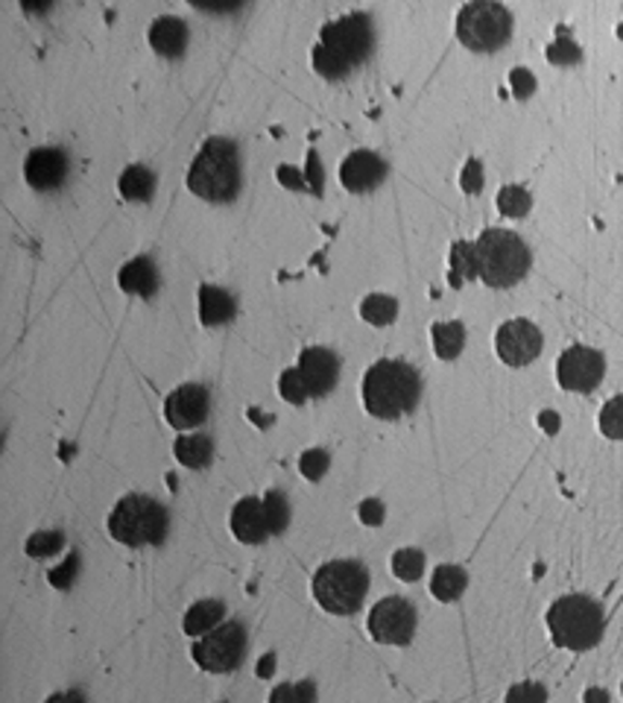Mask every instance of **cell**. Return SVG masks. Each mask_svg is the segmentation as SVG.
<instances>
[{
  "mask_svg": "<svg viewBox=\"0 0 623 703\" xmlns=\"http://www.w3.org/2000/svg\"><path fill=\"white\" fill-rule=\"evenodd\" d=\"M580 57H583V53H580V48H576L571 39H559L547 48V59H550L554 65H574V62H580Z\"/></svg>",
  "mask_w": 623,
  "mask_h": 703,
  "instance_id": "35",
  "label": "cell"
},
{
  "mask_svg": "<svg viewBox=\"0 0 623 703\" xmlns=\"http://www.w3.org/2000/svg\"><path fill=\"white\" fill-rule=\"evenodd\" d=\"M603 355L592 347H571L568 352H562L557 364L559 385L571 393H592L603 381Z\"/></svg>",
  "mask_w": 623,
  "mask_h": 703,
  "instance_id": "11",
  "label": "cell"
},
{
  "mask_svg": "<svg viewBox=\"0 0 623 703\" xmlns=\"http://www.w3.org/2000/svg\"><path fill=\"white\" fill-rule=\"evenodd\" d=\"M369 592V572L357 560H331L314 575L317 604L334 616H355Z\"/></svg>",
  "mask_w": 623,
  "mask_h": 703,
  "instance_id": "7",
  "label": "cell"
},
{
  "mask_svg": "<svg viewBox=\"0 0 623 703\" xmlns=\"http://www.w3.org/2000/svg\"><path fill=\"white\" fill-rule=\"evenodd\" d=\"M298 466H302V475H305V478H310V481H319V478H322L328 469V454L322 452V449H310V452L302 454Z\"/></svg>",
  "mask_w": 623,
  "mask_h": 703,
  "instance_id": "33",
  "label": "cell"
},
{
  "mask_svg": "<svg viewBox=\"0 0 623 703\" xmlns=\"http://www.w3.org/2000/svg\"><path fill=\"white\" fill-rule=\"evenodd\" d=\"M374 33L372 21L366 12L343 15L334 24L322 27V39L314 48V68L319 77L343 79L352 71L360 68L369 53H372Z\"/></svg>",
  "mask_w": 623,
  "mask_h": 703,
  "instance_id": "1",
  "label": "cell"
},
{
  "mask_svg": "<svg viewBox=\"0 0 623 703\" xmlns=\"http://www.w3.org/2000/svg\"><path fill=\"white\" fill-rule=\"evenodd\" d=\"M193 663L200 665L202 671H214V675H226L234 671L243 656H246V627L240 622H229V625L214 627L212 633H205L193 645Z\"/></svg>",
  "mask_w": 623,
  "mask_h": 703,
  "instance_id": "9",
  "label": "cell"
},
{
  "mask_svg": "<svg viewBox=\"0 0 623 703\" xmlns=\"http://www.w3.org/2000/svg\"><path fill=\"white\" fill-rule=\"evenodd\" d=\"M512 36V15L507 7L478 0L462 7L457 15V39L474 53H495Z\"/></svg>",
  "mask_w": 623,
  "mask_h": 703,
  "instance_id": "8",
  "label": "cell"
},
{
  "mask_svg": "<svg viewBox=\"0 0 623 703\" xmlns=\"http://www.w3.org/2000/svg\"><path fill=\"white\" fill-rule=\"evenodd\" d=\"M469 587V575L460 566H440L433 572L431 592L440 601H457Z\"/></svg>",
  "mask_w": 623,
  "mask_h": 703,
  "instance_id": "24",
  "label": "cell"
},
{
  "mask_svg": "<svg viewBox=\"0 0 623 703\" xmlns=\"http://www.w3.org/2000/svg\"><path fill=\"white\" fill-rule=\"evenodd\" d=\"M231 530L240 542L246 545H260L272 537V528H269V516H267V504L258 499H240L231 511Z\"/></svg>",
  "mask_w": 623,
  "mask_h": 703,
  "instance_id": "17",
  "label": "cell"
},
{
  "mask_svg": "<svg viewBox=\"0 0 623 703\" xmlns=\"http://www.w3.org/2000/svg\"><path fill=\"white\" fill-rule=\"evenodd\" d=\"M603 607L588 595H565L547 610V627L559 648L588 651L603 639Z\"/></svg>",
  "mask_w": 623,
  "mask_h": 703,
  "instance_id": "5",
  "label": "cell"
},
{
  "mask_svg": "<svg viewBox=\"0 0 623 703\" xmlns=\"http://www.w3.org/2000/svg\"><path fill=\"white\" fill-rule=\"evenodd\" d=\"M279 390L288 402H293V405H302V402L307 399V387L305 381H302V376H298V369H284V373H281Z\"/></svg>",
  "mask_w": 623,
  "mask_h": 703,
  "instance_id": "32",
  "label": "cell"
},
{
  "mask_svg": "<svg viewBox=\"0 0 623 703\" xmlns=\"http://www.w3.org/2000/svg\"><path fill=\"white\" fill-rule=\"evenodd\" d=\"M462 188L469 193H478L480 188H483V167H480V162L466 164V171H462Z\"/></svg>",
  "mask_w": 623,
  "mask_h": 703,
  "instance_id": "38",
  "label": "cell"
},
{
  "mask_svg": "<svg viewBox=\"0 0 623 703\" xmlns=\"http://www.w3.org/2000/svg\"><path fill=\"white\" fill-rule=\"evenodd\" d=\"M466 347V326L462 323H436L433 326V349L442 361H454Z\"/></svg>",
  "mask_w": 623,
  "mask_h": 703,
  "instance_id": "25",
  "label": "cell"
},
{
  "mask_svg": "<svg viewBox=\"0 0 623 703\" xmlns=\"http://www.w3.org/2000/svg\"><path fill=\"white\" fill-rule=\"evenodd\" d=\"M384 179L386 162L378 153H372V150H355L352 155H345V162L340 164V183H343L345 191H374Z\"/></svg>",
  "mask_w": 623,
  "mask_h": 703,
  "instance_id": "16",
  "label": "cell"
},
{
  "mask_svg": "<svg viewBox=\"0 0 623 703\" xmlns=\"http://www.w3.org/2000/svg\"><path fill=\"white\" fill-rule=\"evenodd\" d=\"M62 545V533H33V540L27 542V551L33 557H44V554H53V551Z\"/></svg>",
  "mask_w": 623,
  "mask_h": 703,
  "instance_id": "36",
  "label": "cell"
},
{
  "mask_svg": "<svg viewBox=\"0 0 623 703\" xmlns=\"http://www.w3.org/2000/svg\"><path fill=\"white\" fill-rule=\"evenodd\" d=\"M542 331H538L530 319H509L498 328L495 349L498 357L507 366H527L533 364L542 352Z\"/></svg>",
  "mask_w": 623,
  "mask_h": 703,
  "instance_id": "12",
  "label": "cell"
},
{
  "mask_svg": "<svg viewBox=\"0 0 623 703\" xmlns=\"http://www.w3.org/2000/svg\"><path fill=\"white\" fill-rule=\"evenodd\" d=\"M478 255V276L490 288H512L530 271L527 243L516 231L486 229L474 243Z\"/></svg>",
  "mask_w": 623,
  "mask_h": 703,
  "instance_id": "4",
  "label": "cell"
},
{
  "mask_svg": "<svg viewBox=\"0 0 623 703\" xmlns=\"http://www.w3.org/2000/svg\"><path fill=\"white\" fill-rule=\"evenodd\" d=\"M188 188L208 203H231L240 191V153L229 138H208L188 171Z\"/></svg>",
  "mask_w": 623,
  "mask_h": 703,
  "instance_id": "3",
  "label": "cell"
},
{
  "mask_svg": "<svg viewBox=\"0 0 623 703\" xmlns=\"http://www.w3.org/2000/svg\"><path fill=\"white\" fill-rule=\"evenodd\" d=\"M238 314V305L231 299L229 290L214 288V285H202L200 288V319L202 326H223Z\"/></svg>",
  "mask_w": 623,
  "mask_h": 703,
  "instance_id": "20",
  "label": "cell"
},
{
  "mask_svg": "<svg viewBox=\"0 0 623 703\" xmlns=\"http://www.w3.org/2000/svg\"><path fill=\"white\" fill-rule=\"evenodd\" d=\"M542 419H545V428H547V431H557V416H554V414H545V416H542Z\"/></svg>",
  "mask_w": 623,
  "mask_h": 703,
  "instance_id": "42",
  "label": "cell"
},
{
  "mask_svg": "<svg viewBox=\"0 0 623 703\" xmlns=\"http://www.w3.org/2000/svg\"><path fill=\"white\" fill-rule=\"evenodd\" d=\"M164 416L173 428H200L208 419V390L202 385L176 387L167 402H164Z\"/></svg>",
  "mask_w": 623,
  "mask_h": 703,
  "instance_id": "13",
  "label": "cell"
},
{
  "mask_svg": "<svg viewBox=\"0 0 623 703\" xmlns=\"http://www.w3.org/2000/svg\"><path fill=\"white\" fill-rule=\"evenodd\" d=\"M48 703H86V698H82V692H62V694H50Z\"/></svg>",
  "mask_w": 623,
  "mask_h": 703,
  "instance_id": "40",
  "label": "cell"
},
{
  "mask_svg": "<svg viewBox=\"0 0 623 703\" xmlns=\"http://www.w3.org/2000/svg\"><path fill=\"white\" fill-rule=\"evenodd\" d=\"M150 45L158 57L179 59L188 48V24L182 18L164 15L150 27Z\"/></svg>",
  "mask_w": 623,
  "mask_h": 703,
  "instance_id": "18",
  "label": "cell"
},
{
  "mask_svg": "<svg viewBox=\"0 0 623 703\" xmlns=\"http://www.w3.org/2000/svg\"><path fill=\"white\" fill-rule=\"evenodd\" d=\"M585 703H609V694L603 689H588L585 692Z\"/></svg>",
  "mask_w": 623,
  "mask_h": 703,
  "instance_id": "41",
  "label": "cell"
},
{
  "mask_svg": "<svg viewBox=\"0 0 623 703\" xmlns=\"http://www.w3.org/2000/svg\"><path fill=\"white\" fill-rule=\"evenodd\" d=\"M509 83H512V91H516V97H530L533 91H536V79H533V74H530L527 68H516L512 71V77H509Z\"/></svg>",
  "mask_w": 623,
  "mask_h": 703,
  "instance_id": "37",
  "label": "cell"
},
{
  "mask_svg": "<svg viewBox=\"0 0 623 703\" xmlns=\"http://www.w3.org/2000/svg\"><path fill=\"white\" fill-rule=\"evenodd\" d=\"M223 616H226V607H223V601H212V598H205V601H196L191 610H188V616H185V633L188 636H200V633H212L214 627L220 625Z\"/></svg>",
  "mask_w": 623,
  "mask_h": 703,
  "instance_id": "22",
  "label": "cell"
},
{
  "mask_svg": "<svg viewBox=\"0 0 623 703\" xmlns=\"http://www.w3.org/2000/svg\"><path fill=\"white\" fill-rule=\"evenodd\" d=\"M360 519H364L366 525H381V522H384V504H381V501H364V504H360Z\"/></svg>",
  "mask_w": 623,
  "mask_h": 703,
  "instance_id": "39",
  "label": "cell"
},
{
  "mask_svg": "<svg viewBox=\"0 0 623 703\" xmlns=\"http://www.w3.org/2000/svg\"><path fill=\"white\" fill-rule=\"evenodd\" d=\"M117 285L126 293H132V297H153L155 290H158V271H155V264L147 255H138V259H132L129 264L120 267Z\"/></svg>",
  "mask_w": 623,
  "mask_h": 703,
  "instance_id": "19",
  "label": "cell"
},
{
  "mask_svg": "<svg viewBox=\"0 0 623 703\" xmlns=\"http://www.w3.org/2000/svg\"><path fill=\"white\" fill-rule=\"evenodd\" d=\"M173 452H176V461L188 469H205L214 457V443L205 434H191V437H179Z\"/></svg>",
  "mask_w": 623,
  "mask_h": 703,
  "instance_id": "21",
  "label": "cell"
},
{
  "mask_svg": "<svg viewBox=\"0 0 623 703\" xmlns=\"http://www.w3.org/2000/svg\"><path fill=\"white\" fill-rule=\"evenodd\" d=\"M170 528V516L162 504L150 495H126L117 501V507L109 516V533L129 549H144V545H162Z\"/></svg>",
  "mask_w": 623,
  "mask_h": 703,
  "instance_id": "6",
  "label": "cell"
},
{
  "mask_svg": "<svg viewBox=\"0 0 623 703\" xmlns=\"http://www.w3.org/2000/svg\"><path fill=\"white\" fill-rule=\"evenodd\" d=\"M422 399V378L407 361H378L364 376V405L378 419L407 416Z\"/></svg>",
  "mask_w": 623,
  "mask_h": 703,
  "instance_id": "2",
  "label": "cell"
},
{
  "mask_svg": "<svg viewBox=\"0 0 623 703\" xmlns=\"http://www.w3.org/2000/svg\"><path fill=\"white\" fill-rule=\"evenodd\" d=\"M360 317L372 326H390L395 317H398V302L386 293H372V297L364 299L360 305Z\"/></svg>",
  "mask_w": 623,
  "mask_h": 703,
  "instance_id": "26",
  "label": "cell"
},
{
  "mask_svg": "<svg viewBox=\"0 0 623 703\" xmlns=\"http://www.w3.org/2000/svg\"><path fill=\"white\" fill-rule=\"evenodd\" d=\"M369 633L381 645H407L416 633V607L407 598H384L369 613Z\"/></svg>",
  "mask_w": 623,
  "mask_h": 703,
  "instance_id": "10",
  "label": "cell"
},
{
  "mask_svg": "<svg viewBox=\"0 0 623 703\" xmlns=\"http://www.w3.org/2000/svg\"><path fill=\"white\" fill-rule=\"evenodd\" d=\"M264 504H267V516H269V528H272V533H281V530L288 528L290 522V504L288 499L281 495L279 490L267 492V499H264Z\"/></svg>",
  "mask_w": 623,
  "mask_h": 703,
  "instance_id": "31",
  "label": "cell"
},
{
  "mask_svg": "<svg viewBox=\"0 0 623 703\" xmlns=\"http://www.w3.org/2000/svg\"><path fill=\"white\" fill-rule=\"evenodd\" d=\"M393 572L402 580H419L424 572V554L416 549H402L393 554Z\"/></svg>",
  "mask_w": 623,
  "mask_h": 703,
  "instance_id": "29",
  "label": "cell"
},
{
  "mask_svg": "<svg viewBox=\"0 0 623 703\" xmlns=\"http://www.w3.org/2000/svg\"><path fill=\"white\" fill-rule=\"evenodd\" d=\"M124 200H132V203H147L150 197L155 193V176L153 171H147L144 164H132L126 167L120 174V183H117Z\"/></svg>",
  "mask_w": 623,
  "mask_h": 703,
  "instance_id": "23",
  "label": "cell"
},
{
  "mask_svg": "<svg viewBox=\"0 0 623 703\" xmlns=\"http://www.w3.org/2000/svg\"><path fill=\"white\" fill-rule=\"evenodd\" d=\"M478 276V255H474V243H454L452 250V285L460 288L466 279Z\"/></svg>",
  "mask_w": 623,
  "mask_h": 703,
  "instance_id": "27",
  "label": "cell"
},
{
  "mask_svg": "<svg viewBox=\"0 0 623 703\" xmlns=\"http://www.w3.org/2000/svg\"><path fill=\"white\" fill-rule=\"evenodd\" d=\"M298 376L305 381L307 396H326L340 378V357L326 347H310L298 355Z\"/></svg>",
  "mask_w": 623,
  "mask_h": 703,
  "instance_id": "14",
  "label": "cell"
},
{
  "mask_svg": "<svg viewBox=\"0 0 623 703\" xmlns=\"http://www.w3.org/2000/svg\"><path fill=\"white\" fill-rule=\"evenodd\" d=\"M618 36H621V39H623V24H621V29H618Z\"/></svg>",
  "mask_w": 623,
  "mask_h": 703,
  "instance_id": "43",
  "label": "cell"
},
{
  "mask_svg": "<svg viewBox=\"0 0 623 703\" xmlns=\"http://www.w3.org/2000/svg\"><path fill=\"white\" fill-rule=\"evenodd\" d=\"M67 171H71V164H67L65 150H59V147H39L27 155V164H24V176H27L29 188H36V191L62 188Z\"/></svg>",
  "mask_w": 623,
  "mask_h": 703,
  "instance_id": "15",
  "label": "cell"
},
{
  "mask_svg": "<svg viewBox=\"0 0 623 703\" xmlns=\"http://www.w3.org/2000/svg\"><path fill=\"white\" fill-rule=\"evenodd\" d=\"M507 703H547V689L538 683H518L507 692Z\"/></svg>",
  "mask_w": 623,
  "mask_h": 703,
  "instance_id": "34",
  "label": "cell"
},
{
  "mask_svg": "<svg viewBox=\"0 0 623 703\" xmlns=\"http://www.w3.org/2000/svg\"><path fill=\"white\" fill-rule=\"evenodd\" d=\"M530 205H533V197H530L521 185H507V188H500L498 193L500 214H507V217H524V214L530 212Z\"/></svg>",
  "mask_w": 623,
  "mask_h": 703,
  "instance_id": "28",
  "label": "cell"
},
{
  "mask_svg": "<svg viewBox=\"0 0 623 703\" xmlns=\"http://www.w3.org/2000/svg\"><path fill=\"white\" fill-rule=\"evenodd\" d=\"M600 431L609 440H623V396H614L600 411Z\"/></svg>",
  "mask_w": 623,
  "mask_h": 703,
  "instance_id": "30",
  "label": "cell"
}]
</instances>
